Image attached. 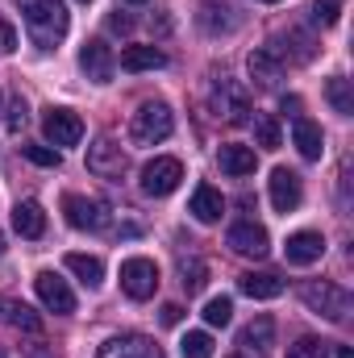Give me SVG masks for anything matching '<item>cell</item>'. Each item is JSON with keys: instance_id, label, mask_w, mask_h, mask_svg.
I'll return each instance as SVG.
<instances>
[{"instance_id": "obj_1", "label": "cell", "mask_w": 354, "mask_h": 358, "mask_svg": "<svg viewBox=\"0 0 354 358\" xmlns=\"http://www.w3.org/2000/svg\"><path fill=\"white\" fill-rule=\"evenodd\" d=\"M17 8H21L25 25H29L34 42H38L42 50H50V46L67 34V25H71V17H67V4H63V0H17Z\"/></svg>"}, {"instance_id": "obj_2", "label": "cell", "mask_w": 354, "mask_h": 358, "mask_svg": "<svg viewBox=\"0 0 354 358\" xmlns=\"http://www.w3.org/2000/svg\"><path fill=\"white\" fill-rule=\"evenodd\" d=\"M300 300H304L317 317H325V321H346V317H351V292L338 287V283H330V279H309V283L300 287Z\"/></svg>"}, {"instance_id": "obj_3", "label": "cell", "mask_w": 354, "mask_h": 358, "mask_svg": "<svg viewBox=\"0 0 354 358\" xmlns=\"http://www.w3.org/2000/svg\"><path fill=\"white\" fill-rule=\"evenodd\" d=\"M171 129H176V117H171V108H167L163 100H146V104L134 113V121H129V138H134L138 146H155V142L171 138Z\"/></svg>"}, {"instance_id": "obj_4", "label": "cell", "mask_w": 354, "mask_h": 358, "mask_svg": "<svg viewBox=\"0 0 354 358\" xmlns=\"http://www.w3.org/2000/svg\"><path fill=\"white\" fill-rule=\"evenodd\" d=\"M63 213H67V225L71 229H88V234H100L113 225V213L104 200H92V196H63Z\"/></svg>"}, {"instance_id": "obj_5", "label": "cell", "mask_w": 354, "mask_h": 358, "mask_svg": "<svg viewBox=\"0 0 354 358\" xmlns=\"http://www.w3.org/2000/svg\"><path fill=\"white\" fill-rule=\"evenodd\" d=\"M121 292L129 300H150L159 292V267L150 259H125L121 263Z\"/></svg>"}, {"instance_id": "obj_6", "label": "cell", "mask_w": 354, "mask_h": 358, "mask_svg": "<svg viewBox=\"0 0 354 358\" xmlns=\"http://www.w3.org/2000/svg\"><path fill=\"white\" fill-rule=\"evenodd\" d=\"M183 179V163L179 159H150L142 167V192L146 196H171Z\"/></svg>"}, {"instance_id": "obj_7", "label": "cell", "mask_w": 354, "mask_h": 358, "mask_svg": "<svg viewBox=\"0 0 354 358\" xmlns=\"http://www.w3.org/2000/svg\"><path fill=\"white\" fill-rule=\"evenodd\" d=\"M34 292H38V300H42L50 313H59V317L76 313V292H71V287H67V279H59L55 271H38Z\"/></svg>"}, {"instance_id": "obj_8", "label": "cell", "mask_w": 354, "mask_h": 358, "mask_svg": "<svg viewBox=\"0 0 354 358\" xmlns=\"http://www.w3.org/2000/svg\"><path fill=\"white\" fill-rule=\"evenodd\" d=\"M125 167H129V159H125V150H121L113 138H100V142L88 150V171H92V176L121 179V176H125Z\"/></svg>"}, {"instance_id": "obj_9", "label": "cell", "mask_w": 354, "mask_h": 358, "mask_svg": "<svg viewBox=\"0 0 354 358\" xmlns=\"http://www.w3.org/2000/svg\"><path fill=\"white\" fill-rule=\"evenodd\" d=\"M42 129H46V138H50L55 146H76V142L84 138V121H80V113H71V108H46Z\"/></svg>"}, {"instance_id": "obj_10", "label": "cell", "mask_w": 354, "mask_h": 358, "mask_svg": "<svg viewBox=\"0 0 354 358\" xmlns=\"http://www.w3.org/2000/svg\"><path fill=\"white\" fill-rule=\"evenodd\" d=\"M213 108H217L229 125H242L246 113H250V96H246V88H238L234 80H221V84L213 88Z\"/></svg>"}, {"instance_id": "obj_11", "label": "cell", "mask_w": 354, "mask_h": 358, "mask_svg": "<svg viewBox=\"0 0 354 358\" xmlns=\"http://www.w3.org/2000/svg\"><path fill=\"white\" fill-rule=\"evenodd\" d=\"M80 67L88 71V80L108 84V80H113V71H117V55H113V46H108V42L92 38V42H84V50H80Z\"/></svg>"}, {"instance_id": "obj_12", "label": "cell", "mask_w": 354, "mask_h": 358, "mask_svg": "<svg viewBox=\"0 0 354 358\" xmlns=\"http://www.w3.org/2000/svg\"><path fill=\"white\" fill-rule=\"evenodd\" d=\"M300 200H304L300 176L288 171V167H275V171H271V204H275V213H296Z\"/></svg>"}, {"instance_id": "obj_13", "label": "cell", "mask_w": 354, "mask_h": 358, "mask_svg": "<svg viewBox=\"0 0 354 358\" xmlns=\"http://www.w3.org/2000/svg\"><path fill=\"white\" fill-rule=\"evenodd\" d=\"M238 255H246V259H263L267 250H271V238H267L263 225H255V221H238L234 229H229V238H225Z\"/></svg>"}, {"instance_id": "obj_14", "label": "cell", "mask_w": 354, "mask_h": 358, "mask_svg": "<svg viewBox=\"0 0 354 358\" xmlns=\"http://www.w3.org/2000/svg\"><path fill=\"white\" fill-rule=\"evenodd\" d=\"M100 358H163V350L142 334H121L100 346Z\"/></svg>"}, {"instance_id": "obj_15", "label": "cell", "mask_w": 354, "mask_h": 358, "mask_svg": "<svg viewBox=\"0 0 354 358\" xmlns=\"http://www.w3.org/2000/svg\"><path fill=\"white\" fill-rule=\"evenodd\" d=\"M321 255H325V238H321V234H313V229L292 234V238H288V246H283V259H288L292 267H309V263H317Z\"/></svg>"}, {"instance_id": "obj_16", "label": "cell", "mask_w": 354, "mask_h": 358, "mask_svg": "<svg viewBox=\"0 0 354 358\" xmlns=\"http://www.w3.org/2000/svg\"><path fill=\"white\" fill-rule=\"evenodd\" d=\"M271 338H275V321H271V317L250 321V325L242 329V338H238V355L242 358H263L267 346H271Z\"/></svg>"}, {"instance_id": "obj_17", "label": "cell", "mask_w": 354, "mask_h": 358, "mask_svg": "<svg viewBox=\"0 0 354 358\" xmlns=\"http://www.w3.org/2000/svg\"><path fill=\"white\" fill-rule=\"evenodd\" d=\"M246 67H250V80H255L259 88H275V84L283 80V59H279L271 46L255 50V55L246 59Z\"/></svg>"}, {"instance_id": "obj_18", "label": "cell", "mask_w": 354, "mask_h": 358, "mask_svg": "<svg viewBox=\"0 0 354 358\" xmlns=\"http://www.w3.org/2000/svg\"><path fill=\"white\" fill-rule=\"evenodd\" d=\"M187 213H192L196 221L213 225V221H221V213H225V196H221L213 183H200V187L192 192V204H187Z\"/></svg>"}, {"instance_id": "obj_19", "label": "cell", "mask_w": 354, "mask_h": 358, "mask_svg": "<svg viewBox=\"0 0 354 358\" xmlns=\"http://www.w3.org/2000/svg\"><path fill=\"white\" fill-rule=\"evenodd\" d=\"M13 229H17L21 238H42V234H46V213H42V204H38V200H17V208H13Z\"/></svg>"}, {"instance_id": "obj_20", "label": "cell", "mask_w": 354, "mask_h": 358, "mask_svg": "<svg viewBox=\"0 0 354 358\" xmlns=\"http://www.w3.org/2000/svg\"><path fill=\"white\" fill-rule=\"evenodd\" d=\"M159 67H167V55L159 50V46H125L121 50V71H159Z\"/></svg>"}, {"instance_id": "obj_21", "label": "cell", "mask_w": 354, "mask_h": 358, "mask_svg": "<svg viewBox=\"0 0 354 358\" xmlns=\"http://www.w3.org/2000/svg\"><path fill=\"white\" fill-rule=\"evenodd\" d=\"M292 142H296V150H300L304 159H321V150H325V134H321V125L309 121V117H296Z\"/></svg>"}, {"instance_id": "obj_22", "label": "cell", "mask_w": 354, "mask_h": 358, "mask_svg": "<svg viewBox=\"0 0 354 358\" xmlns=\"http://www.w3.org/2000/svg\"><path fill=\"white\" fill-rule=\"evenodd\" d=\"M238 287H242L250 300H275V296H283V279L271 275V271H246V275L238 279Z\"/></svg>"}, {"instance_id": "obj_23", "label": "cell", "mask_w": 354, "mask_h": 358, "mask_svg": "<svg viewBox=\"0 0 354 358\" xmlns=\"http://www.w3.org/2000/svg\"><path fill=\"white\" fill-rule=\"evenodd\" d=\"M217 163H221V171H225V176L242 179V176H250V171H255V150H250V146L229 142V146H221V150H217Z\"/></svg>"}, {"instance_id": "obj_24", "label": "cell", "mask_w": 354, "mask_h": 358, "mask_svg": "<svg viewBox=\"0 0 354 358\" xmlns=\"http://www.w3.org/2000/svg\"><path fill=\"white\" fill-rule=\"evenodd\" d=\"M0 321H4V325H13V329H25V334H42V317H38L29 304L4 300V296H0Z\"/></svg>"}, {"instance_id": "obj_25", "label": "cell", "mask_w": 354, "mask_h": 358, "mask_svg": "<svg viewBox=\"0 0 354 358\" xmlns=\"http://www.w3.org/2000/svg\"><path fill=\"white\" fill-rule=\"evenodd\" d=\"M63 263H67V271H71L84 287H100V283H104V263H100L96 255H67Z\"/></svg>"}, {"instance_id": "obj_26", "label": "cell", "mask_w": 354, "mask_h": 358, "mask_svg": "<svg viewBox=\"0 0 354 358\" xmlns=\"http://www.w3.org/2000/svg\"><path fill=\"white\" fill-rule=\"evenodd\" d=\"M204 279H208V267L200 259H179V283H183L187 296H196L204 287Z\"/></svg>"}, {"instance_id": "obj_27", "label": "cell", "mask_w": 354, "mask_h": 358, "mask_svg": "<svg viewBox=\"0 0 354 358\" xmlns=\"http://www.w3.org/2000/svg\"><path fill=\"white\" fill-rule=\"evenodd\" d=\"M179 355L183 358H213V338L204 329H187L179 338Z\"/></svg>"}, {"instance_id": "obj_28", "label": "cell", "mask_w": 354, "mask_h": 358, "mask_svg": "<svg viewBox=\"0 0 354 358\" xmlns=\"http://www.w3.org/2000/svg\"><path fill=\"white\" fill-rule=\"evenodd\" d=\"M279 121H275V113H259L255 117V142L263 146V150H279Z\"/></svg>"}, {"instance_id": "obj_29", "label": "cell", "mask_w": 354, "mask_h": 358, "mask_svg": "<svg viewBox=\"0 0 354 358\" xmlns=\"http://www.w3.org/2000/svg\"><path fill=\"white\" fill-rule=\"evenodd\" d=\"M325 96H330V104L342 113V117H351L354 113V96H351V80H342V76H334L330 84H325Z\"/></svg>"}, {"instance_id": "obj_30", "label": "cell", "mask_w": 354, "mask_h": 358, "mask_svg": "<svg viewBox=\"0 0 354 358\" xmlns=\"http://www.w3.org/2000/svg\"><path fill=\"white\" fill-rule=\"evenodd\" d=\"M204 321H208L213 329H225V325L234 321V300H229V296H213V300L204 304Z\"/></svg>"}, {"instance_id": "obj_31", "label": "cell", "mask_w": 354, "mask_h": 358, "mask_svg": "<svg viewBox=\"0 0 354 358\" xmlns=\"http://www.w3.org/2000/svg\"><path fill=\"white\" fill-rule=\"evenodd\" d=\"M313 25H321V29H330V25H338V17H342V0H313Z\"/></svg>"}, {"instance_id": "obj_32", "label": "cell", "mask_w": 354, "mask_h": 358, "mask_svg": "<svg viewBox=\"0 0 354 358\" xmlns=\"http://www.w3.org/2000/svg\"><path fill=\"white\" fill-rule=\"evenodd\" d=\"M225 13H229L225 4H221V8H217V4H204V8H200V25H204L208 34H221V29H234V21H229Z\"/></svg>"}, {"instance_id": "obj_33", "label": "cell", "mask_w": 354, "mask_h": 358, "mask_svg": "<svg viewBox=\"0 0 354 358\" xmlns=\"http://www.w3.org/2000/svg\"><path fill=\"white\" fill-rule=\"evenodd\" d=\"M21 155H25L29 163H38V167H59V163H63V155H59L55 146H42V142H29V146H21Z\"/></svg>"}, {"instance_id": "obj_34", "label": "cell", "mask_w": 354, "mask_h": 358, "mask_svg": "<svg viewBox=\"0 0 354 358\" xmlns=\"http://www.w3.org/2000/svg\"><path fill=\"white\" fill-rule=\"evenodd\" d=\"M288 358H330V355H325V342H317V338H300L296 346H288Z\"/></svg>"}, {"instance_id": "obj_35", "label": "cell", "mask_w": 354, "mask_h": 358, "mask_svg": "<svg viewBox=\"0 0 354 358\" xmlns=\"http://www.w3.org/2000/svg\"><path fill=\"white\" fill-rule=\"evenodd\" d=\"M25 117H29V104H25V100H21V96H17V100H13V104H8V117H4V121H8V129H13V134H17V129H21V125H25Z\"/></svg>"}, {"instance_id": "obj_36", "label": "cell", "mask_w": 354, "mask_h": 358, "mask_svg": "<svg viewBox=\"0 0 354 358\" xmlns=\"http://www.w3.org/2000/svg\"><path fill=\"white\" fill-rule=\"evenodd\" d=\"M159 317H163V325H179V321H183V308H179V304H163Z\"/></svg>"}, {"instance_id": "obj_37", "label": "cell", "mask_w": 354, "mask_h": 358, "mask_svg": "<svg viewBox=\"0 0 354 358\" xmlns=\"http://www.w3.org/2000/svg\"><path fill=\"white\" fill-rule=\"evenodd\" d=\"M108 29H113V34H129V29H134V21H129V17H121V13H113V17H108Z\"/></svg>"}, {"instance_id": "obj_38", "label": "cell", "mask_w": 354, "mask_h": 358, "mask_svg": "<svg viewBox=\"0 0 354 358\" xmlns=\"http://www.w3.org/2000/svg\"><path fill=\"white\" fill-rule=\"evenodd\" d=\"M0 42H4V50H13V46H17V34H13V25H8V21L0 25Z\"/></svg>"}, {"instance_id": "obj_39", "label": "cell", "mask_w": 354, "mask_h": 358, "mask_svg": "<svg viewBox=\"0 0 354 358\" xmlns=\"http://www.w3.org/2000/svg\"><path fill=\"white\" fill-rule=\"evenodd\" d=\"M334 358H354V350H351V346H338V355H334Z\"/></svg>"}, {"instance_id": "obj_40", "label": "cell", "mask_w": 354, "mask_h": 358, "mask_svg": "<svg viewBox=\"0 0 354 358\" xmlns=\"http://www.w3.org/2000/svg\"><path fill=\"white\" fill-rule=\"evenodd\" d=\"M0 255H4V238H0Z\"/></svg>"}, {"instance_id": "obj_41", "label": "cell", "mask_w": 354, "mask_h": 358, "mask_svg": "<svg viewBox=\"0 0 354 358\" xmlns=\"http://www.w3.org/2000/svg\"><path fill=\"white\" fill-rule=\"evenodd\" d=\"M129 4H146V0H129Z\"/></svg>"}, {"instance_id": "obj_42", "label": "cell", "mask_w": 354, "mask_h": 358, "mask_svg": "<svg viewBox=\"0 0 354 358\" xmlns=\"http://www.w3.org/2000/svg\"><path fill=\"white\" fill-rule=\"evenodd\" d=\"M80 4H92V0H80Z\"/></svg>"}, {"instance_id": "obj_43", "label": "cell", "mask_w": 354, "mask_h": 358, "mask_svg": "<svg viewBox=\"0 0 354 358\" xmlns=\"http://www.w3.org/2000/svg\"><path fill=\"white\" fill-rule=\"evenodd\" d=\"M263 4H275V0H263Z\"/></svg>"}, {"instance_id": "obj_44", "label": "cell", "mask_w": 354, "mask_h": 358, "mask_svg": "<svg viewBox=\"0 0 354 358\" xmlns=\"http://www.w3.org/2000/svg\"><path fill=\"white\" fill-rule=\"evenodd\" d=\"M0 358H4V350H0Z\"/></svg>"}]
</instances>
